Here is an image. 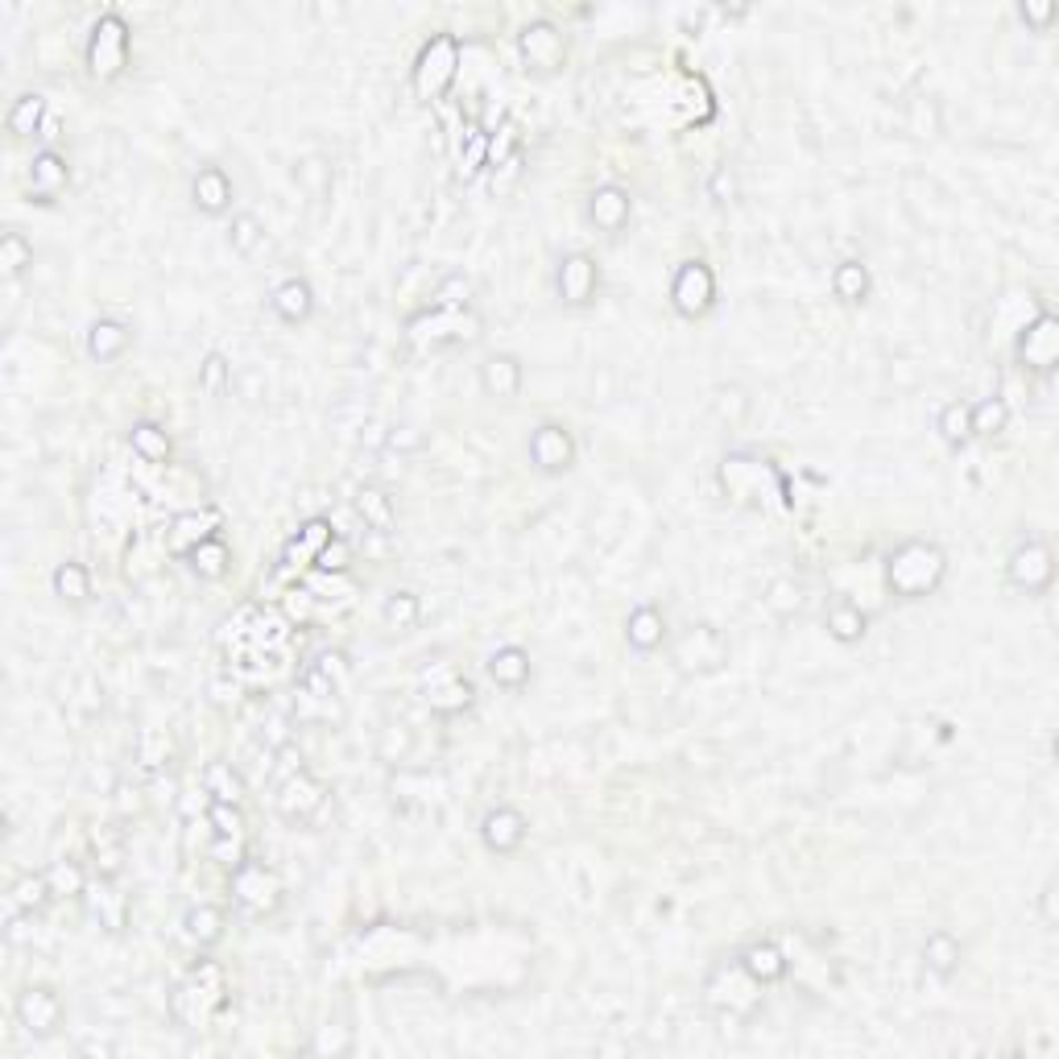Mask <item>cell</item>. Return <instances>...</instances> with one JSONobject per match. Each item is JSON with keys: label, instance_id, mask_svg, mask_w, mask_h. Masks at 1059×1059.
I'll list each match as a JSON object with an SVG mask.
<instances>
[{"label": "cell", "instance_id": "obj_51", "mask_svg": "<svg viewBox=\"0 0 1059 1059\" xmlns=\"http://www.w3.org/2000/svg\"><path fill=\"white\" fill-rule=\"evenodd\" d=\"M766 609H770L774 617H795V612L803 609V588H799L795 579H774L770 588H766Z\"/></svg>", "mask_w": 1059, "mask_h": 1059}, {"label": "cell", "instance_id": "obj_19", "mask_svg": "<svg viewBox=\"0 0 1059 1059\" xmlns=\"http://www.w3.org/2000/svg\"><path fill=\"white\" fill-rule=\"evenodd\" d=\"M588 216H593L596 228H605V233H621V228L629 224V216H633V199H629L626 187L605 182V187H596L593 199H588Z\"/></svg>", "mask_w": 1059, "mask_h": 1059}, {"label": "cell", "instance_id": "obj_31", "mask_svg": "<svg viewBox=\"0 0 1059 1059\" xmlns=\"http://www.w3.org/2000/svg\"><path fill=\"white\" fill-rule=\"evenodd\" d=\"M182 935H187L195 948H212V944H219V935H224V911L212 906V902L191 906V911L182 915Z\"/></svg>", "mask_w": 1059, "mask_h": 1059}, {"label": "cell", "instance_id": "obj_33", "mask_svg": "<svg viewBox=\"0 0 1059 1059\" xmlns=\"http://www.w3.org/2000/svg\"><path fill=\"white\" fill-rule=\"evenodd\" d=\"M187 563H191V572H195L199 579H224V575H228V563H233V551H228V542L212 534V539H203L195 551L187 555Z\"/></svg>", "mask_w": 1059, "mask_h": 1059}, {"label": "cell", "instance_id": "obj_54", "mask_svg": "<svg viewBox=\"0 0 1059 1059\" xmlns=\"http://www.w3.org/2000/svg\"><path fill=\"white\" fill-rule=\"evenodd\" d=\"M741 195V179H736L733 166H717L712 174H708V199H717V203H733V199Z\"/></svg>", "mask_w": 1059, "mask_h": 1059}, {"label": "cell", "instance_id": "obj_29", "mask_svg": "<svg viewBox=\"0 0 1059 1059\" xmlns=\"http://www.w3.org/2000/svg\"><path fill=\"white\" fill-rule=\"evenodd\" d=\"M88 915L104 927V932H121L125 927V911H128V902H125V894L116 890V886H109V881H100V886H91L88 894Z\"/></svg>", "mask_w": 1059, "mask_h": 1059}, {"label": "cell", "instance_id": "obj_27", "mask_svg": "<svg viewBox=\"0 0 1059 1059\" xmlns=\"http://www.w3.org/2000/svg\"><path fill=\"white\" fill-rule=\"evenodd\" d=\"M824 626H827V638H832V642L857 646L865 633H869V612H865L861 605H853V600H836V605L827 609Z\"/></svg>", "mask_w": 1059, "mask_h": 1059}, {"label": "cell", "instance_id": "obj_48", "mask_svg": "<svg viewBox=\"0 0 1059 1059\" xmlns=\"http://www.w3.org/2000/svg\"><path fill=\"white\" fill-rule=\"evenodd\" d=\"M340 675H331L324 666V658H315V663L306 666L303 675H298V691L303 696H311V700H336V691H340Z\"/></svg>", "mask_w": 1059, "mask_h": 1059}, {"label": "cell", "instance_id": "obj_22", "mask_svg": "<svg viewBox=\"0 0 1059 1059\" xmlns=\"http://www.w3.org/2000/svg\"><path fill=\"white\" fill-rule=\"evenodd\" d=\"M485 671L497 687H505V691H521V687L530 683V675H534V663H530V654H526L521 646H497L493 654H488Z\"/></svg>", "mask_w": 1059, "mask_h": 1059}, {"label": "cell", "instance_id": "obj_60", "mask_svg": "<svg viewBox=\"0 0 1059 1059\" xmlns=\"http://www.w3.org/2000/svg\"><path fill=\"white\" fill-rule=\"evenodd\" d=\"M42 142H46V149H55V142H58V121L55 116H46V125H42V133H37Z\"/></svg>", "mask_w": 1059, "mask_h": 1059}, {"label": "cell", "instance_id": "obj_8", "mask_svg": "<svg viewBox=\"0 0 1059 1059\" xmlns=\"http://www.w3.org/2000/svg\"><path fill=\"white\" fill-rule=\"evenodd\" d=\"M1014 357L1023 369L1030 373H1051L1059 360V319L1051 311H1039L1030 324L1018 331V343H1014Z\"/></svg>", "mask_w": 1059, "mask_h": 1059}, {"label": "cell", "instance_id": "obj_16", "mask_svg": "<svg viewBox=\"0 0 1059 1059\" xmlns=\"http://www.w3.org/2000/svg\"><path fill=\"white\" fill-rule=\"evenodd\" d=\"M233 199H236V187L224 166H212V162L199 166L195 179H191V203H195L203 216H224V212L233 207Z\"/></svg>", "mask_w": 1059, "mask_h": 1059}, {"label": "cell", "instance_id": "obj_40", "mask_svg": "<svg viewBox=\"0 0 1059 1059\" xmlns=\"http://www.w3.org/2000/svg\"><path fill=\"white\" fill-rule=\"evenodd\" d=\"M203 790L219 803H240L245 799V778L228 762H207L203 766Z\"/></svg>", "mask_w": 1059, "mask_h": 1059}, {"label": "cell", "instance_id": "obj_47", "mask_svg": "<svg viewBox=\"0 0 1059 1059\" xmlns=\"http://www.w3.org/2000/svg\"><path fill=\"white\" fill-rule=\"evenodd\" d=\"M199 390L207 397H224L233 390V364L224 352H207L203 364H199Z\"/></svg>", "mask_w": 1059, "mask_h": 1059}, {"label": "cell", "instance_id": "obj_5", "mask_svg": "<svg viewBox=\"0 0 1059 1059\" xmlns=\"http://www.w3.org/2000/svg\"><path fill=\"white\" fill-rule=\"evenodd\" d=\"M273 808H278V815H282L286 824H311V820H319V815H324L327 787L311 770H294L290 778H282V782H278V799H273Z\"/></svg>", "mask_w": 1059, "mask_h": 1059}, {"label": "cell", "instance_id": "obj_55", "mask_svg": "<svg viewBox=\"0 0 1059 1059\" xmlns=\"http://www.w3.org/2000/svg\"><path fill=\"white\" fill-rule=\"evenodd\" d=\"M348 563H352V542L340 539V534L315 555V567H319V572H348Z\"/></svg>", "mask_w": 1059, "mask_h": 1059}, {"label": "cell", "instance_id": "obj_32", "mask_svg": "<svg viewBox=\"0 0 1059 1059\" xmlns=\"http://www.w3.org/2000/svg\"><path fill=\"white\" fill-rule=\"evenodd\" d=\"M357 514L364 518V526H369V530H378V534H390V530L397 526L394 497H390L385 488H378V485H364L357 493Z\"/></svg>", "mask_w": 1059, "mask_h": 1059}, {"label": "cell", "instance_id": "obj_3", "mask_svg": "<svg viewBox=\"0 0 1059 1059\" xmlns=\"http://www.w3.org/2000/svg\"><path fill=\"white\" fill-rule=\"evenodd\" d=\"M671 306L683 319H703L717 306V273L708 261L691 257L671 273Z\"/></svg>", "mask_w": 1059, "mask_h": 1059}, {"label": "cell", "instance_id": "obj_52", "mask_svg": "<svg viewBox=\"0 0 1059 1059\" xmlns=\"http://www.w3.org/2000/svg\"><path fill=\"white\" fill-rule=\"evenodd\" d=\"M481 166H488V133L472 128V133H467V142H464V149H460V179L481 174Z\"/></svg>", "mask_w": 1059, "mask_h": 1059}, {"label": "cell", "instance_id": "obj_15", "mask_svg": "<svg viewBox=\"0 0 1059 1059\" xmlns=\"http://www.w3.org/2000/svg\"><path fill=\"white\" fill-rule=\"evenodd\" d=\"M526 832H530V824H526V815H521L518 808H493L485 820H481V841H485V848L497 853V857L518 853L521 844H526Z\"/></svg>", "mask_w": 1059, "mask_h": 1059}, {"label": "cell", "instance_id": "obj_12", "mask_svg": "<svg viewBox=\"0 0 1059 1059\" xmlns=\"http://www.w3.org/2000/svg\"><path fill=\"white\" fill-rule=\"evenodd\" d=\"M530 464L539 467L542 476H559L575 464V439L567 427L559 423H542L530 435Z\"/></svg>", "mask_w": 1059, "mask_h": 1059}, {"label": "cell", "instance_id": "obj_45", "mask_svg": "<svg viewBox=\"0 0 1059 1059\" xmlns=\"http://www.w3.org/2000/svg\"><path fill=\"white\" fill-rule=\"evenodd\" d=\"M30 266H34V245L18 228H9L0 236V270H4V278H21Z\"/></svg>", "mask_w": 1059, "mask_h": 1059}, {"label": "cell", "instance_id": "obj_43", "mask_svg": "<svg viewBox=\"0 0 1059 1059\" xmlns=\"http://www.w3.org/2000/svg\"><path fill=\"white\" fill-rule=\"evenodd\" d=\"M902 125H906L911 137H939V128H944L939 100H935V95H915V100L906 104V112H902Z\"/></svg>", "mask_w": 1059, "mask_h": 1059}, {"label": "cell", "instance_id": "obj_9", "mask_svg": "<svg viewBox=\"0 0 1059 1059\" xmlns=\"http://www.w3.org/2000/svg\"><path fill=\"white\" fill-rule=\"evenodd\" d=\"M600 290V266L588 252H563L555 266V294L563 306H588Z\"/></svg>", "mask_w": 1059, "mask_h": 1059}, {"label": "cell", "instance_id": "obj_42", "mask_svg": "<svg viewBox=\"0 0 1059 1059\" xmlns=\"http://www.w3.org/2000/svg\"><path fill=\"white\" fill-rule=\"evenodd\" d=\"M128 443H133V451L142 455L145 464H166L170 460V435L158 423H133Z\"/></svg>", "mask_w": 1059, "mask_h": 1059}, {"label": "cell", "instance_id": "obj_6", "mask_svg": "<svg viewBox=\"0 0 1059 1059\" xmlns=\"http://www.w3.org/2000/svg\"><path fill=\"white\" fill-rule=\"evenodd\" d=\"M1005 579L1018 593H1047L1056 579V555L1043 539H1026L1023 547H1014L1005 559Z\"/></svg>", "mask_w": 1059, "mask_h": 1059}, {"label": "cell", "instance_id": "obj_2", "mask_svg": "<svg viewBox=\"0 0 1059 1059\" xmlns=\"http://www.w3.org/2000/svg\"><path fill=\"white\" fill-rule=\"evenodd\" d=\"M83 58H88V71L91 79H100V83H112V79H121L128 67V25L125 18H116V13H104V18L91 25V37H88V50H83Z\"/></svg>", "mask_w": 1059, "mask_h": 1059}, {"label": "cell", "instance_id": "obj_53", "mask_svg": "<svg viewBox=\"0 0 1059 1059\" xmlns=\"http://www.w3.org/2000/svg\"><path fill=\"white\" fill-rule=\"evenodd\" d=\"M207 824L216 827V836H240V832H245L240 803H219V799H212V808H207Z\"/></svg>", "mask_w": 1059, "mask_h": 1059}, {"label": "cell", "instance_id": "obj_24", "mask_svg": "<svg viewBox=\"0 0 1059 1059\" xmlns=\"http://www.w3.org/2000/svg\"><path fill=\"white\" fill-rule=\"evenodd\" d=\"M741 960V969L754 977L757 985H774V981H782L787 977V956H782V948L778 944H770V939H757V944H750V948L736 956Z\"/></svg>", "mask_w": 1059, "mask_h": 1059}, {"label": "cell", "instance_id": "obj_18", "mask_svg": "<svg viewBox=\"0 0 1059 1059\" xmlns=\"http://www.w3.org/2000/svg\"><path fill=\"white\" fill-rule=\"evenodd\" d=\"M671 638V626H666V612L658 605H638V609L626 617V642L629 650L638 654H654Z\"/></svg>", "mask_w": 1059, "mask_h": 1059}, {"label": "cell", "instance_id": "obj_46", "mask_svg": "<svg viewBox=\"0 0 1059 1059\" xmlns=\"http://www.w3.org/2000/svg\"><path fill=\"white\" fill-rule=\"evenodd\" d=\"M472 294H476V286H472V278L467 273H448L439 286H435V311H472Z\"/></svg>", "mask_w": 1059, "mask_h": 1059}, {"label": "cell", "instance_id": "obj_11", "mask_svg": "<svg viewBox=\"0 0 1059 1059\" xmlns=\"http://www.w3.org/2000/svg\"><path fill=\"white\" fill-rule=\"evenodd\" d=\"M423 683H427V708H431L435 717H460V712H467V708L476 703L472 683L460 679L448 663L427 666V671H423Z\"/></svg>", "mask_w": 1059, "mask_h": 1059}, {"label": "cell", "instance_id": "obj_59", "mask_svg": "<svg viewBox=\"0 0 1059 1059\" xmlns=\"http://www.w3.org/2000/svg\"><path fill=\"white\" fill-rule=\"evenodd\" d=\"M212 857H216L219 865L236 869V865L245 861V857H240V836H216V844H212Z\"/></svg>", "mask_w": 1059, "mask_h": 1059}, {"label": "cell", "instance_id": "obj_26", "mask_svg": "<svg viewBox=\"0 0 1059 1059\" xmlns=\"http://www.w3.org/2000/svg\"><path fill=\"white\" fill-rule=\"evenodd\" d=\"M50 881H46V874H25V878H18L13 886H9V894H4V915H9V923L18 915H34V911H42L46 902H50Z\"/></svg>", "mask_w": 1059, "mask_h": 1059}, {"label": "cell", "instance_id": "obj_4", "mask_svg": "<svg viewBox=\"0 0 1059 1059\" xmlns=\"http://www.w3.org/2000/svg\"><path fill=\"white\" fill-rule=\"evenodd\" d=\"M671 658H675L683 675H712V671L729 663V642H724V633L717 626H691L675 642Z\"/></svg>", "mask_w": 1059, "mask_h": 1059}, {"label": "cell", "instance_id": "obj_50", "mask_svg": "<svg viewBox=\"0 0 1059 1059\" xmlns=\"http://www.w3.org/2000/svg\"><path fill=\"white\" fill-rule=\"evenodd\" d=\"M331 539H336V526H331L327 518H311V521L303 526V530H298V539H294V542L286 547V555H294V551H298V555H311V559H315Z\"/></svg>", "mask_w": 1059, "mask_h": 1059}, {"label": "cell", "instance_id": "obj_57", "mask_svg": "<svg viewBox=\"0 0 1059 1059\" xmlns=\"http://www.w3.org/2000/svg\"><path fill=\"white\" fill-rule=\"evenodd\" d=\"M385 448L423 451V448H427V439H423V431H418V427H390V431H385Z\"/></svg>", "mask_w": 1059, "mask_h": 1059}, {"label": "cell", "instance_id": "obj_44", "mask_svg": "<svg viewBox=\"0 0 1059 1059\" xmlns=\"http://www.w3.org/2000/svg\"><path fill=\"white\" fill-rule=\"evenodd\" d=\"M708 406H712V418H717V423L741 427V423L750 418V406H754V402H750V394H745L741 385H717Z\"/></svg>", "mask_w": 1059, "mask_h": 1059}, {"label": "cell", "instance_id": "obj_7", "mask_svg": "<svg viewBox=\"0 0 1059 1059\" xmlns=\"http://www.w3.org/2000/svg\"><path fill=\"white\" fill-rule=\"evenodd\" d=\"M233 902L245 915H270L273 906L282 902V881L266 865L240 861L233 869Z\"/></svg>", "mask_w": 1059, "mask_h": 1059}, {"label": "cell", "instance_id": "obj_49", "mask_svg": "<svg viewBox=\"0 0 1059 1059\" xmlns=\"http://www.w3.org/2000/svg\"><path fill=\"white\" fill-rule=\"evenodd\" d=\"M46 881H50V894L55 898H83L88 894V878L75 861H55L46 869Z\"/></svg>", "mask_w": 1059, "mask_h": 1059}, {"label": "cell", "instance_id": "obj_10", "mask_svg": "<svg viewBox=\"0 0 1059 1059\" xmlns=\"http://www.w3.org/2000/svg\"><path fill=\"white\" fill-rule=\"evenodd\" d=\"M455 67H460V46H455V37L451 34H439L431 37V46L423 50V58H418V67H414V88H418V95H443V91L451 88V79H455Z\"/></svg>", "mask_w": 1059, "mask_h": 1059}, {"label": "cell", "instance_id": "obj_30", "mask_svg": "<svg viewBox=\"0 0 1059 1059\" xmlns=\"http://www.w3.org/2000/svg\"><path fill=\"white\" fill-rule=\"evenodd\" d=\"M869 290H874V278H869V266L865 261H841L836 270H832V294L841 298L844 306H857L869 298Z\"/></svg>", "mask_w": 1059, "mask_h": 1059}, {"label": "cell", "instance_id": "obj_39", "mask_svg": "<svg viewBox=\"0 0 1059 1059\" xmlns=\"http://www.w3.org/2000/svg\"><path fill=\"white\" fill-rule=\"evenodd\" d=\"M972 418V439H993L1010 427V402L1005 397H981L977 406H969Z\"/></svg>", "mask_w": 1059, "mask_h": 1059}, {"label": "cell", "instance_id": "obj_21", "mask_svg": "<svg viewBox=\"0 0 1059 1059\" xmlns=\"http://www.w3.org/2000/svg\"><path fill=\"white\" fill-rule=\"evenodd\" d=\"M521 381H526V373H521V360L509 357V352H493V357L481 364V390H485L488 397H502V402H509V397L521 394Z\"/></svg>", "mask_w": 1059, "mask_h": 1059}, {"label": "cell", "instance_id": "obj_35", "mask_svg": "<svg viewBox=\"0 0 1059 1059\" xmlns=\"http://www.w3.org/2000/svg\"><path fill=\"white\" fill-rule=\"evenodd\" d=\"M50 588H55L58 600H67V605H83V600L91 596V572L83 567V563L67 559V563H58L55 575H50Z\"/></svg>", "mask_w": 1059, "mask_h": 1059}, {"label": "cell", "instance_id": "obj_25", "mask_svg": "<svg viewBox=\"0 0 1059 1059\" xmlns=\"http://www.w3.org/2000/svg\"><path fill=\"white\" fill-rule=\"evenodd\" d=\"M960 960H965V944L951 932H932L923 939V969L932 972V977H939V981L956 977V972H960Z\"/></svg>", "mask_w": 1059, "mask_h": 1059}, {"label": "cell", "instance_id": "obj_38", "mask_svg": "<svg viewBox=\"0 0 1059 1059\" xmlns=\"http://www.w3.org/2000/svg\"><path fill=\"white\" fill-rule=\"evenodd\" d=\"M418 617H423V600H418L410 588H397V593H390L385 605H381V621H385V629H394V633L414 629Z\"/></svg>", "mask_w": 1059, "mask_h": 1059}, {"label": "cell", "instance_id": "obj_37", "mask_svg": "<svg viewBox=\"0 0 1059 1059\" xmlns=\"http://www.w3.org/2000/svg\"><path fill=\"white\" fill-rule=\"evenodd\" d=\"M935 431L948 448H969L972 443V418L969 402H948L944 410L935 414Z\"/></svg>", "mask_w": 1059, "mask_h": 1059}, {"label": "cell", "instance_id": "obj_41", "mask_svg": "<svg viewBox=\"0 0 1059 1059\" xmlns=\"http://www.w3.org/2000/svg\"><path fill=\"white\" fill-rule=\"evenodd\" d=\"M294 182H298V187H303L311 199H327L331 182H336L331 158H324V154H306L303 162L294 166Z\"/></svg>", "mask_w": 1059, "mask_h": 1059}, {"label": "cell", "instance_id": "obj_14", "mask_svg": "<svg viewBox=\"0 0 1059 1059\" xmlns=\"http://www.w3.org/2000/svg\"><path fill=\"white\" fill-rule=\"evenodd\" d=\"M18 1023L34 1035V1039H50L58 1026H63V1002H58L55 989L30 985L18 998Z\"/></svg>", "mask_w": 1059, "mask_h": 1059}, {"label": "cell", "instance_id": "obj_13", "mask_svg": "<svg viewBox=\"0 0 1059 1059\" xmlns=\"http://www.w3.org/2000/svg\"><path fill=\"white\" fill-rule=\"evenodd\" d=\"M518 50L521 58H526V67H534V71H555V67H563V58H567V37H563V30L559 25H551V21H534V25H526L518 37Z\"/></svg>", "mask_w": 1059, "mask_h": 1059}, {"label": "cell", "instance_id": "obj_36", "mask_svg": "<svg viewBox=\"0 0 1059 1059\" xmlns=\"http://www.w3.org/2000/svg\"><path fill=\"white\" fill-rule=\"evenodd\" d=\"M42 125H46V100H42L37 91L18 95L13 109H9V133H13V137H37Z\"/></svg>", "mask_w": 1059, "mask_h": 1059}, {"label": "cell", "instance_id": "obj_28", "mask_svg": "<svg viewBox=\"0 0 1059 1059\" xmlns=\"http://www.w3.org/2000/svg\"><path fill=\"white\" fill-rule=\"evenodd\" d=\"M216 526H219V514H212V509H207V514H199V509L179 514L174 526H170V551H174V555H191L199 542L216 534Z\"/></svg>", "mask_w": 1059, "mask_h": 1059}, {"label": "cell", "instance_id": "obj_17", "mask_svg": "<svg viewBox=\"0 0 1059 1059\" xmlns=\"http://www.w3.org/2000/svg\"><path fill=\"white\" fill-rule=\"evenodd\" d=\"M25 182H30V195H37V203H50L55 195H63V191H67V182H71V166H67V158H63L58 149H37L34 162H30V174H25Z\"/></svg>", "mask_w": 1059, "mask_h": 1059}, {"label": "cell", "instance_id": "obj_1", "mask_svg": "<svg viewBox=\"0 0 1059 1059\" xmlns=\"http://www.w3.org/2000/svg\"><path fill=\"white\" fill-rule=\"evenodd\" d=\"M944 575H948V555H944V547H935L927 539H906L886 559V584L902 600L932 596L944 584Z\"/></svg>", "mask_w": 1059, "mask_h": 1059}, {"label": "cell", "instance_id": "obj_58", "mask_svg": "<svg viewBox=\"0 0 1059 1059\" xmlns=\"http://www.w3.org/2000/svg\"><path fill=\"white\" fill-rule=\"evenodd\" d=\"M1039 915L1047 927H1056L1059 923V878H1047L1039 890Z\"/></svg>", "mask_w": 1059, "mask_h": 1059}, {"label": "cell", "instance_id": "obj_23", "mask_svg": "<svg viewBox=\"0 0 1059 1059\" xmlns=\"http://www.w3.org/2000/svg\"><path fill=\"white\" fill-rule=\"evenodd\" d=\"M133 348V327L121 324V319H95L88 327V357L109 364V360H121Z\"/></svg>", "mask_w": 1059, "mask_h": 1059}, {"label": "cell", "instance_id": "obj_20", "mask_svg": "<svg viewBox=\"0 0 1059 1059\" xmlns=\"http://www.w3.org/2000/svg\"><path fill=\"white\" fill-rule=\"evenodd\" d=\"M270 306L282 324H290V327L306 324V319L315 315V290H311L306 278H286V282L270 294Z\"/></svg>", "mask_w": 1059, "mask_h": 1059}, {"label": "cell", "instance_id": "obj_34", "mask_svg": "<svg viewBox=\"0 0 1059 1059\" xmlns=\"http://www.w3.org/2000/svg\"><path fill=\"white\" fill-rule=\"evenodd\" d=\"M266 224H261V216H252V212H236L233 224H228V245H233L236 257H257V252L266 249Z\"/></svg>", "mask_w": 1059, "mask_h": 1059}, {"label": "cell", "instance_id": "obj_56", "mask_svg": "<svg viewBox=\"0 0 1059 1059\" xmlns=\"http://www.w3.org/2000/svg\"><path fill=\"white\" fill-rule=\"evenodd\" d=\"M1018 18H1023L1026 25H1035V30H1051V21L1059 18V9L1051 4V0H1023V4H1018Z\"/></svg>", "mask_w": 1059, "mask_h": 1059}]
</instances>
